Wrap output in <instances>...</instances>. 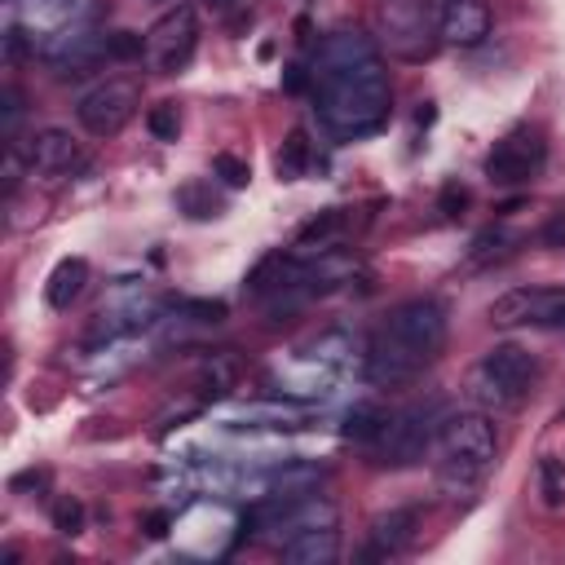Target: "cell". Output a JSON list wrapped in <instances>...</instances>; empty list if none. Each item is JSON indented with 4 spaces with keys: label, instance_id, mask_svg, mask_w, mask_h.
<instances>
[{
    "label": "cell",
    "instance_id": "ac0fdd59",
    "mask_svg": "<svg viewBox=\"0 0 565 565\" xmlns=\"http://www.w3.org/2000/svg\"><path fill=\"white\" fill-rule=\"evenodd\" d=\"M349 230V216L340 212V207H327L322 216H313L309 225H300V234H296V252L300 256H313V252H331L335 243H340V234Z\"/></svg>",
    "mask_w": 565,
    "mask_h": 565
},
{
    "label": "cell",
    "instance_id": "44dd1931",
    "mask_svg": "<svg viewBox=\"0 0 565 565\" xmlns=\"http://www.w3.org/2000/svg\"><path fill=\"white\" fill-rule=\"evenodd\" d=\"M539 490H543V503L552 512L565 508V459L561 455H543L539 459Z\"/></svg>",
    "mask_w": 565,
    "mask_h": 565
},
{
    "label": "cell",
    "instance_id": "52a82bcc",
    "mask_svg": "<svg viewBox=\"0 0 565 565\" xmlns=\"http://www.w3.org/2000/svg\"><path fill=\"white\" fill-rule=\"evenodd\" d=\"M437 428H441V424H437V406H433V402H415V406L388 415V424H384V433H380V441H375V446H380V459L393 463V468L419 463V459L428 455Z\"/></svg>",
    "mask_w": 565,
    "mask_h": 565
},
{
    "label": "cell",
    "instance_id": "9a60e30c",
    "mask_svg": "<svg viewBox=\"0 0 565 565\" xmlns=\"http://www.w3.org/2000/svg\"><path fill=\"white\" fill-rule=\"evenodd\" d=\"M380 57L375 44L362 35V31H340V35H327L318 57H313V79L318 75H331V71H344V66H358V62H371Z\"/></svg>",
    "mask_w": 565,
    "mask_h": 565
},
{
    "label": "cell",
    "instance_id": "5b68a950",
    "mask_svg": "<svg viewBox=\"0 0 565 565\" xmlns=\"http://www.w3.org/2000/svg\"><path fill=\"white\" fill-rule=\"evenodd\" d=\"M141 106V88L124 75H110L102 84H93L79 102H75V119L88 137H115Z\"/></svg>",
    "mask_w": 565,
    "mask_h": 565
},
{
    "label": "cell",
    "instance_id": "8fae6325",
    "mask_svg": "<svg viewBox=\"0 0 565 565\" xmlns=\"http://www.w3.org/2000/svg\"><path fill=\"white\" fill-rule=\"evenodd\" d=\"M49 62H53L57 75H88L93 66L110 62L106 35H97V31H66L57 44H49Z\"/></svg>",
    "mask_w": 565,
    "mask_h": 565
},
{
    "label": "cell",
    "instance_id": "3957f363",
    "mask_svg": "<svg viewBox=\"0 0 565 565\" xmlns=\"http://www.w3.org/2000/svg\"><path fill=\"white\" fill-rule=\"evenodd\" d=\"M534 380H539L534 353L508 340V344L486 349V358H481L472 384H477V397H486V402H494V406H512V402H521V397L534 388Z\"/></svg>",
    "mask_w": 565,
    "mask_h": 565
},
{
    "label": "cell",
    "instance_id": "d4e9b609",
    "mask_svg": "<svg viewBox=\"0 0 565 565\" xmlns=\"http://www.w3.org/2000/svg\"><path fill=\"white\" fill-rule=\"evenodd\" d=\"M53 530L57 534H79L84 530V508L75 499H57L53 503Z\"/></svg>",
    "mask_w": 565,
    "mask_h": 565
},
{
    "label": "cell",
    "instance_id": "d6a6232c",
    "mask_svg": "<svg viewBox=\"0 0 565 565\" xmlns=\"http://www.w3.org/2000/svg\"><path fill=\"white\" fill-rule=\"evenodd\" d=\"M150 4H159V0H150Z\"/></svg>",
    "mask_w": 565,
    "mask_h": 565
},
{
    "label": "cell",
    "instance_id": "f546056e",
    "mask_svg": "<svg viewBox=\"0 0 565 565\" xmlns=\"http://www.w3.org/2000/svg\"><path fill=\"white\" fill-rule=\"evenodd\" d=\"M450 4H455V0H419V9H424V13H433V18H441Z\"/></svg>",
    "mask_w": 565,
    "mask_h": 565
},
{
    "label": "cell",
    "instance_id": "277c9868",
    "mask_svg": "<svg viewBox=\"0 0 565 565\" xmlns=\"http://www.w3.org/2000/svg\"><path fill=\"white\" fill-rule=\"evenodd\" d=\"M199 49V13L190 4H172L154 18V26L146 31V62L159 75H177L190 66Z\"/></svg>",
    "mask_w": 565,
    "mask_h": 565
},
{
    "label": "cell",
    "instance_id": "9c48e42d",
    "mask_svg": "<svg viewBox=\"0 0 565 565\" xmlns=\"http://www.w3.org/2000/svg\"><path fill=\"white\" fill-rule=\"evenodd\" d=\"M547 159V141L539 128H512L508 137L494 141V150L486 154V177L494 185H521L530 181Z\"/></svg>",
    "mask_w": 565,
    "mask_h": 565
},
{
    "label": "cell",
    "instance_id": "4316f807",
    "mask_svg": "<svg viewBox=\"0 0 565 565\" xmlns=\"http://www.w3.org/2000/svg\"><path fill=\"white\" fill-rule=\"evenodd\" d=\"M0 115H4V137L13 141L18 115H22V97H18V88H4V93H0Z\"/></svg>",
    "mask_w": 565,
    "mask_h": 565
},
{
    "label": "cell",
    "instance_id": "603a6c76",
    "mask_svg": "<svg viewBox=\"0 0 565 565\" xmlns=\"http://www.w3.org/2000/svg\"><path fill=\"white\" fill-rule=\"evenodd\" d=\"M146 128H150L154 141H177V132H181V110H177V102H159V106L146 115Z\"/></svg>",
    "mask_w": 565,
    "mask_h": 565
},
{
    "label": "cell",
    "instance_id": "484cf974",
    "mask_svg": "<svg viewBox=\"0 0 565 565\" xmlns=\"http://www.w3.org/2000/svg\"><path fill=\"white\" fill-rule=\"evenodd\" d=\"M212 172H216V177H221L225 185H234V190L252 181V172H247V163H243V159H234V154H216V159H212Z\"/></svg>",
    "mask_w": 565,
    "mask_h": 565
},
{
    "label": "cell",
    "instance_id": "7402d4cb",
    "mask_svg": "<svg viewBox=\"0 0 565 565\" xmlns=\"http://www.w3.org/2000/svg\"><path fill=\"white\" fill-rule=\"evenodd\" d=\"M177 203H181L190 216H216V212H221V199H216L212 185H203V181L181 185V190H177Z\"/></svg>",
    "mask_w": 565,
    "mask_h": 565
},
{
    "label": "cell",
    "instance_id": "f1b7e54d",
    "mask_svg": "<svg viewBox=\"0 0 565 565\" xmlns=\"http://www.w3.org/2000/svg\"><path fill=\"white\" fill-rule=\"evenodd\" d=\"M463 203H468V190H463L459 181H450V185L441 190V212H446V216H455Z\"/></svg>",
    "mask_w": 565,
    "mask_h": 565
},
{
    "label": "cell",
    "instance_id": "4dcf8cb0",
    "mask_svg": "<svg viewBox=\"0 0 565 565\" xmlns=\"http://www.w3.org/2000/svg\"><path fill=\"white\" fill-rule=\"evenodd\" d=\"M163 525H168V516H150V534H154V539L163 534Z\"/></svg>",
    "mask_w": 565,
    "mask_h": 565
},
{
    "label": "cell",
    "instance_id": "7c38bea8",
    "mask_svg": "<svg viewBox=\"0 0 565 565\" xmlns=\"http://www.w3.org/2000/svg\"><path fill=\"white\" fill-rule=\"evenodd\" d=\"M428 362L424 358H415L411 349H402L397 340H388L384 331L371 340V353H366V375L375 380V384H411L419 371H424Z\"/></svg>",
    "mask_w": 565,
    "mask_h": 565
},
{
    "label": "cell",
    "instance_id": "cb8c5ba5",
    "mask_svg": "<svg viewBox=\"0 0 565 565\" xmlns=\"http://www.w3.org/2000/svg\"><path fill=\"white\" fill-rule=\"evenodd\" d=\"M106 53H110V62H132V57L146 53V35H137V31H110L106 35Z\"/></svg>",
    "mask_w": 565,
    "mask_h": 565
},
{
    "label": "cell",
    "instance_id": "ba28073f",
    "mask_svg": "<svg viewBox=\"0 0 565 565\" xmlns=\"http://www.w3.org/2000/svg\"><path fill=\"white\" fill-rule=\"evenodd\" d=\"M490 322L565 331V287H512L490 305Z\"/></svg>",
    "mask_w": 565,
    "mask_h": 565
},
{
    "label": "cell",
    "instance_id": "4fadbf2b",
    "mask_svg": "<svg viewBox=\"0 0 565 565\" xmlns=\"http://www.w3.org/2000/svg\"><path fill=\"white\" fill-rule=\"evenodd\" d=\"M437 26H441V40L450 49H477L490 35V4L486 0H455L437 18Z\"/></svg>",
    "mask_w": 565,
    "mask_h": 565
},
{
    "label": "cell",
    "instance_id": "83f0119b",
    "mask_svg": "<svg viewBox=\"0 0 565 565\" xmlns=\"http://www.w3.org/2000/svg\"><path fill=\"white\" fill-rule=\"evenodd\" d=\"M22 53H26V35H22V26H9V31H4V62L13 66V62H22Z\"/></svg>",
    "mask_w": 565,
    "mask_h": 565
},
{
    "label": "cell",
    "instance_id": "8992f818",
    "mask_svg": "<svg viewBox=\"0 0 565 565\" xmlns=\"http://www.w3.org/2000/svg\"><path fill=\"white\" fill-rule=\"evenodd\" d=\"M384 335L397 340L402 349H411L415 358L433 362L437 349L446 344V309L433 300V296H415V300H402L388 318H384Z\"/></svg>",
    "mask_w": 565,
    "mask_h": 565
},
{
    "label": "cell",
    "instance_id": "d6986e66",
    "mask_svg": "<svg viewBox=\"0 0 565 565\" xmlns=\"http://www.w3.org/2000/svg\"><path fill=\"white\" fill-rule=\"evenodd\" d=\"M384 424H388V411H384V406H375V402H358V406L344 415L340 433H344L349 441H362V446H371V441H380Z\"/></svg>",
    "mask_w": 565,
    "mask_h": 565
},
{
    "label": "cell",
    "instance_id": "e0dca14e",
    "mask_svg": "<svg viewBox=\"0 0 565 565\" xmlns=\"http://www.w3.org/2000/svg\"><path fill=\"white\" fill-rule=\"evenodd\" d=\"M84 282H88V260H84V256H62V260L53 265L49 282H44V300H49L53 309H71V305L79 300Z\"/></svg>",
    "mask_w": 565,
    "mask_h": 565
},
{
    "label": "cell",
    "instance_id": "7a4b0ae2",
    "mask_svg": "<svg viewBox=\"0 0 565 565\" xmlns=\"http://www.w3.org/2000/svg\"><path fill=\"white\" fill-rule=\"evenodd\" d=\"M437 446H441V472L437 486L446 494H472L477 481L486 477V468L494 463V424L481 411H459L446 415L437 428Z\"/></svg>",
    "mask_w": 565,
    "mask_h": 565
},
{
    "label": "cell",
    "instance_id": "2e32d148",
    "mask_svg": "<svg viewBox=\"0 0 565 565\" xmlns=\"http://www.w3.org/2000/svg\"><path fill=\"white\" fill-rule=\"evenodd\" d=\"M415 525H419V512L415 508H393L384 516L371 521V556H393L402 552L411 539H415Z\"/></svg>",
    "mask_w": 565,
    "mask_h": 565
},
{
    "label": "cell",
    "instance_id": "ffe728a7",
    "mask_svg": "<svg viewBox=\"0 0 565 565\" xmlns=\"http://www.w3.org/2000/svg\"><path fill=\"white\" fill-rule=\"evenodd\" d=\"M274 168H278L282 181H300V177L309 172V137H305L300 128L287 132V141H282V150H278V159H274Z\"/></svg>",
    "mask_w": 565,
    "mask_h": 565
},
{
    "label": "cell",
    "instance_id": "30bf717a",
    "mask_svg": "<svg viewBox=\"0 0 565 565\" xmlns=\"http://www.w3.org/2000/svg\"><path fill=\"white\" fill-rule=\"evenodd\" d=\"M26 168L31 172H40V177H62V172H71V168H79L84 163V150H79V141L71 137V128H57V124H49V128H40L31 141H26Z\"/></svg>",
    "mask_w": 565,
    "mask_h": 565
},
{
    "label": "cell",
    "instance_id": "5bb4252c",
    "mask_svg": "<svg viewBox=\"0 0 565 565\" xmlns=\"http://www.w3.org/2000/svg\"><path fill=\"white\" fill-rule=\"evenodd\" d=\"M335 552H340L335 521L305 525V530H296L291 539H282V561H287V565H331Z\"/></svg>",
    "mask_w": 565,
    "mask_h": 565
},
{
    "label": "cell",
    "instance_id": "1f68e13d",
    "mask_svg": "<svg viewBox=\"0 0 565 565\" xmlns=\"http://www.w3.org/2000/svg\"><path fill=\"white\" fill-rule=\"evenodd\" d=\"M207 4H212V9H230L234 0H207Z\"/></svg>",
    "mask_w": 565,
    "mask_h": 565
},
{
    "label": "cell",
    "instance_id": "6da1fadb",
    "mask_svg": "<svg viewBox=\"0 0 565 565\" xmlns=\"http://www.w3.org/2000/svg\"><path fill=\"white\" fill-rule=\"evenodd\" d=\"M318 115L335 137H366L388 119V75L380 57L318 75Z\"/></svg>",
    "mask_w": 565,
    "mask_h": 565
}]
</instances>
